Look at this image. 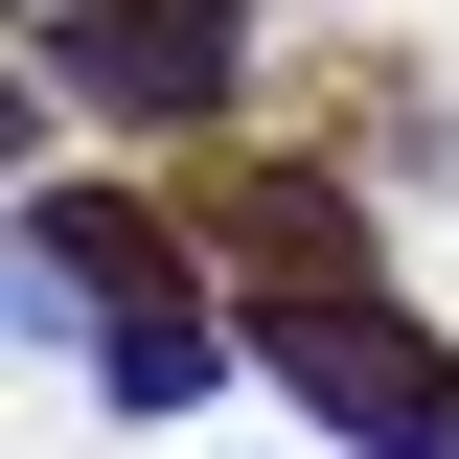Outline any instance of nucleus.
<instances>
[{
    "instance_id": "obj_1",
    "label": "nucleus",
    "mask_w": 459,
    "mask_h": 459,
    "mask_svg": "<svg viewBox=\"0 0 459 459\" xmlns=\"http://www.w3.org/2000/svg\"><path fill=\"white\" fill-rule=\"evenodd\" d=\"M276 368H299V391H322L368 459H459V391H437V344H413V322H368V299H276Z\"/></svg>"
},
{
    "instance_id": "obj_2",
    "label": "nucleus",
    "mask_w": 459,
    "mask_h": 459,
    "mask_svg": "<svg viewBox=\"0 0 459 459\" xmlns=\"http://www.w3.org/2000/svg\"><path fill=\"white\" fill-rule=\"evenodd\" d=\"M69 69H92L115 115H207L230 92V23L207 0H69Z\"/></svg>"
}]
</instances>
